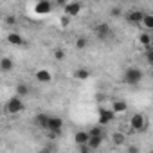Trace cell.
I'll use <instances>...</instances> for the list:
<instances>
[{
    "mask_svg": "<svg viewBox=\"0 0 153 153\" xmlns=\"http://www.w3.org/2000/svg\"><path fill=\"white\" fill-rule=\"evenodd\" d=\"M123 79H124V83H128V85H139V83L142 81V70L137 68V67H130V68L124 70Z\"/></svg>",
    "mask_w": 153,
    "mask_h": 153,
    "instance_id": "cell-1",
    "label": "cell"
},
{
    "mask_svg": "<svg viewBox=\"0 0 153 153\" xmlns=\"http://www.w3.org/2000/svg\"><path fill=\"white\" fill-rule=\"evenodd\" d=\"M130 128L133 130V131H144L146 128H148V119H146V115L144 114H133L131 117H130Z\"/></svg>",
    "mask_w": 153,
    "mask_h": 153,
    "instance_id": "cell-2",
    "label": "cell"
},
{
    "mask_svg": "<svg viewBox=\"0 0 153 153\" xmlns=\"http://www.w3.org/2000/svg\"><path fill=\"white\" fill-rule=\"evenodd\" d=\"M24 108H25V105H24V99H20V97H11L7 103H6V112L7 114H11V115H16V114H20V112H24Z\"/></svg>",
    "mask_w": 153,
    "mask_h": 153,
    "instance_id": "cell-3",
    "label": "cell"
},
{
    "mask_svg": "<svg viewBox=\"0 0 153 153\" xmlns=\"http://www.w3.org/2000/svg\"><path fill=\"white\" fill-rule=\"evenodd\" d=\"M81 9H83L81 2H67L63 6V15L68 16V18H72V16H78L81 13Z\"/></svg>",
    "mask_w": 153,
    "mask_h": 153,
    "instance_id": "cell-4",
    "label": "cell"
},
{
    "mask_svg": "<svg viewBox=\"0 0 153 153\" xmlns=\"http://www.w3.org/2000/svg\"><path fill=\"white\" fill-rule=\"evenodd\" d=\"M54 9V4L49 2V0H38L34 4V13L36 15H49Z\"/></svg>",
    "mask_w": 153,
    "mask_h": 153,
    "instance_id": "cell-5",
    "label": "cell"
},
{
    "mask_svg": "<svg viewBox=\"0 0 153 153\" xmlns=\"http://www.w3.org/2000/svg\"><path fill=\"white\" fill-rule=\"evenodd\" d=\"M61 128H63V121L59 117H51L49 115V123H47V131H52V133H61Z\"/></svg>",
    "mask_w": 153,
    "mask_h": 153,
    "instance_id": "cell-6",
    "label": "cell"
},
{
    "mask_svg": "<svg viewBox=\"0 0 153 153\" xmlns=\"http://www.w3.org/2000/svg\"><path fill=\"white\" fill-rule=\"evenodd\" d=\"M34 78H36L38 83H43V85H45V83H51V81H52V72L47 70V68H40V70H36Z\"/></svg>",
    "mask_w": 153,
    "mask_h": 153,
    "instance_id": "cell-7",
    "label": "cell"
},
{
    "mask_svg": "<svg viewBox=\"0 0 153 153\" xmlns=\"http://www.w3.org/2000/svg\"><path fill=\"white\" fill-rule=\"evenodd\" d=\"M144 15H146L144 11H140V9H133V11H130V13L126 15V20H128L130 24H133V25H140V20H142Z\"/></svg>",
    "mask_w": 153,
    "mask_h": 153,
    "instance_id": "cell-8",
    "label": "cell"
},
{
    "mask_svg": "<svg viewBox=\"0 0 153 153\" xmlns=\"http://www.w3.org/2000/svg\"><path fill=\"white\" fill-rule=\"evenodd\" d=\"M96 34H97L101 40H106V38H110V36H112L110 25H108V24H99V25H96Z\"/></svg>",
    "mask_w": 153,
    "mask_h": 153,
    "instance_id": "cell-9",
    "label": "cell"
},
{
    "mask_svg": "<svg viewBox=\"0 0 153 153\" xmlns=\"http://www.w3.org/2000/svg\"><path fill=\"white\" fill-rule=\"evenodd\" d=\"M112 114L114 115H117V114H124L126 110H128V105H126V101H123V99H115L114 103H112Z\"/></svg>",
    "mask_w": 153,
    "mask_h": 153,
    "instance_id": "cell-10",
    "label": "cell"
},
{
    "mask_svg": "<svg viewBox=\"0 0 153 153\" xmlns=\"http://www.w3.org/2000/svg\"><path fill=\"white\" fill-rule=\"evenodd\" d=\"M114 119V114H112V110L110 108H101L99 110V124H108L110 121Z\"/></svg>",
    "mask_w": 153,
    "mask_h": 153,
    "instance_id": "cell-11",
    "label": "cell"
},
{
    "mask_svg": "<svg viewBox=\"0 0 153 153\" xmlns=\"http://www.w3.org/2000/svg\"><path fill=\"white\" fill-rule=\"evenodd\" d=\"M7 42H9L11 45H15V47H22V45H25V40H24L18 33H9V34H7Z\"/></svg>",
    "mask_w": 153,
    "mask_h": 153,
    "instance_id": "cell-12",
    "label": "cell"
},
{
    "mask_svg": "<svg viewBox=\"0 0 153 153\" xmlns=\"http://www.w3.org/2000/svg\"><path fill=\"white\" fill-rule=\"evenodd\" d=\"M74 142L78 144V146H85V144L88 142V133H87V131H83V130L76 131V135H74Z\"/></svg>",
    "mask_w": 153,
    "mask_h": 153,
    "instance_id": "cell-13",
    "label": "cell"
},
{
    "mask_svg": "<svg viewBox=\"0 0 153 153\" xmlns=\"http://www.w3.org/2000/svg\"><path fill=\"white\" fill-rule=\"evenodd\" d=\"M13 67H15V61L11 58H7V56L0 58V70H2V72H11Z\"/></svg>",
    "mask_w": 153,
    "mask_h": 153,
    "instance_id": "cell-14",
    "label": "cell"
},
{
    "mask_svg": "<svg viewBox=\"0 0 153 153\" xmlns=\"http://www.w3.org/2000/svg\"><path fill=\"white\" fill-rule=\"evenodd\" d=\"M101 144H103V135H97V137H88L87 146H88L90 149H97Z\"/></svg>",
    "mask_w": 153,
    "mask_h": 153,
    "instance_id": "cell-15",
    "label": "cell"
},
{
    "mask_svg": "<svg viewBox=\"0 0 153 153\" xmlns=\"http://www.w3.org/2000/svg\"><path fill=\"white\" fill-rule=\"evenodd\" d=\"M140 25L146 29V33L151 31V29H153V15H144L142 20H140Z\"/></svg>",
    "mask_w": 153,
    "mask_h": 153,
    "instance_id": "cell-16",
    "label": "cell"
},
{
    "mask_svg": "<svg viewBox=\"0 0 153 153\" xmlns=\"http://www.w3.org/2000/svg\"><path fill=\"white\" fill-rule=\"evenodd\" d=\"M34 123L40 126V128H43V130H47V123H49V115L47 114H38L36 115V119H34Z\"/></svg>",
    "mask_w": 153,
    "mask_h": 153,
    "instance_id": "cell-17",
    "label": "cell"
},
{
    "mask_svg": "<svg viewBox=\"0 0 153 153\" xmlns=\"http://www.w3.org/2000/svg\"><path fill=\"white\" fill-rule=\"evenodd\" d=\"M139 43H142L146 49H151V36H149V33H140L139 34Z\"/></svg>",
    "mask_w": 153,
    "mask_h": 153,
    "instance_id": "cell-18",
    "label": "cell"
},
{
    "mask_svg": "<svg viewBox=\"0 0 153 153\" xmlns=\"http://www.w3.org/2000/svg\"><path fill=\"white\" fill-rule=\"evenodd\" d=\"M90 76V72H88V68H76V72H74V78L76 79H79V81H83V79H87Z\"/></svg>",
    "mask_w": 153,
    "mask_h": 153,
    "instance_id": "cell-19",
    "label": "cell"
},
{
    "mask_svg": "<svg viewBox=\"0 0 153 153\" xmlns=\"http://www.w3.org/2000/svg\"><path fill=\"white\" fill-rule=\"evenodd\" d=\"M27 94H29V87H27L25 83H18V85H16V97L22 99V97H25Z\"/></svg>",
    "mask_w": 153,
    "mask_h": 153,
    "instance_id": "cell-20",
    "label": "cell"
},
{
    "mask_svg": "<svg viewBox=\"0 0 153 153\" xmlns=\"http://www.w3.org/2000/svg\"><path fill=\"white\" fill-rule=\"evenodd\" d=\"M112 140H114V144H124L126 142V137H124V133H114L112 135Z\"/></svg>",
    "mask_w": 153,
    "mask_h": 153,
    "instance_id": "cell-21",
    "label": "cell"
},
{
    "mask_svg": "<svg viewBox=\"0 0 153 153\" xmlns=\"http://www.w3.org/2000/svg\"><path fill=\"white\" fill-rule=\"evenodd\" d=\"M52 54H54V59H56V61H61V59L65 58V51H63V49H54Z\"/></svg>",
    "mask_w": 153,
    "mask_h": 153,
    "instance_id": "cell-22",
    "label": "cell"
},
{
    "mask_svg": "<svg viewBox=\"0 0 153 153\" xmlns=\"http://www.w3.org/2000/svg\"><path fill=\"white\" fill-rule=\"evenodd\" d=\"M87 133H88V137H97V135H103V130H101L99 126H96V128H92V130H88Z\"/></svg>",
    "mask_w": 153,
    "mask_h": 153,
    "instance_id": "cell-23",
    "label": "cell"
},
{
    "mask_svg": "<svg viewBox=\"0 0 153 153\" xmlns=\"http://www.w3.org/2000/svg\"><path fill=\"white\" fill-rule=\"evenodd\" d=\"M87 43H88L87 38H78V40H76V47H78V49H85Z\"/></svg>",
    "mask_w": 153,
    "mask_h": 153,
    "instance_id": "cell-24",
    "label": "cell"
},
{
    "mask_svg": "<svg viewBox=\"0 0 153 153\" xmlns=\"http://www.w3.org/2000/svg\"><path fill=\"white\" fill-rule=\"evenodd\" d=\"M121 13H123L121 7H112V9H110V15H112V16H121Z\"/></svg>",
    "mask_w": 153,
    "mask_h": 153,
    "instance_id": "cell-25",
    "label": "cell"
},
{
    "mask_svg": "<svg viewBox=\"0 0 153 153\" xmlns=\"http://www.w3.org/2000/svg\"><path fill=\"white\" fill-rule=\"evenodd\" d=\"M68 22H70V18H68V16H65V15H61V18H59V24L65 27V25H68Z\"/></svg>",
    "mask_w": 153,
    "mask_h": 153,
    "instance_id": "cell-26",
    "label": "cell"
},
{
    "mask_svg": "<svg viewBox=\"0 0 153 153\" xmlns=\"http://www.w3.org/2000/svg\"><path fill=\"white\" fill-rule=\"evenodd\" d=\"M15 22H16V18L11 15V16H6V24H9V25H15Z\"/></svg>",
    "mask_w": 153,
    "mask_h": 153,
    "instance_id": "cell-27",
    "label": "cell"
},
{
    "mask_svg": "<svg viewBox=\"0 0 153 153\" xmlns=\"http://www.w3.org/2000/svg\"><path fill=\"white\" fill-rule=\"evenodd\" d=\"M79 153H92V149L85 144V146H79Z\"/></svg>",
    "mask_w": 153,
    "mask_h": 153,
    "instance_id": "cell-28",
    "label": "cell"
},
{
    "mask_svg": "<svg viewBox=\"0 0 153 153\" xmlns=\"http://www.w3.org/2000/svg\"><path fill=\"white\" fill-rule=\"evenodd\" d=\"M128 153H140V149L137 146H128Z\"/></svg>",
    "mask_w": 153,
    "mask_h": 153,
    "instance_id": "cell-29",
    "label": "cell"
},
{
    "mask_svg": "<svg viewBox=\"0 0 153 153\" xmlns=\"http://www.w3.org/2000/svg\"><path fill=\"white\" fill-rule=\"evenodd\" d=\"M43 153H47V151H43Z\"/></svg>",
    "mask_w": 153,
    "mask_h": 153,
    "instance_id": "cell-30",
    "label": "cell"
}]
</instances>
